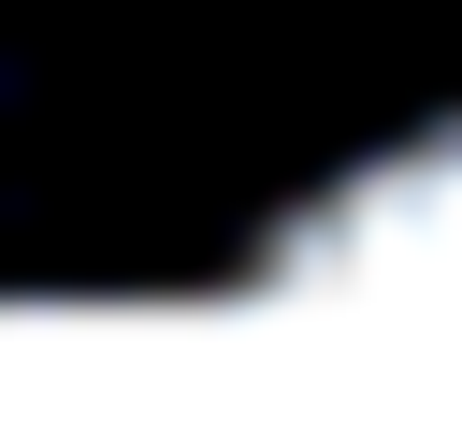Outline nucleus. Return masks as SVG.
<instances>
[{
	"instance_id": "f257e3e1",
	"label": "nucleus",
	"mask_w": 462,
	"mask_h": 448,
	"mask_svg": "<svg viewBox=\"0 0 462 448\" xmlns=\"http://www.w3.org/2000/svg\"><path fill=\"white\" fill-rule=\"evenodd\" d=\"M260 303L289 318H332V332H419V347H462V101L332 159L245 260Z\"/></svg>"
}]
</instances>
